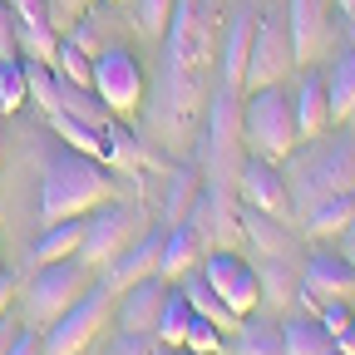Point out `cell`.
Masks as SVG:
<instances>
[{
    "label": "cell",
    "instance_id": "30bf717a",
    "mask_svg": "<svg viewBox=\"0 0 355 355\" xmlns=\"http://www.w3.org/2000/svg\"><path fill=\"white\" fill-rule=\"evenodd\" d=\"M202 277L212 282V291L227 301L237 316H247V311H257V301H261V282H257V266L252 261H242L237 252H227V247H212L207 257H202Z\"/></svg>",
    "mask_w": 355,
    "mask_h": 355
},
{
    "label": "cell",
    "instance_id": "1f68e13d",
    "mask_svg": "<svg viewBox=\"0 0 355 355\" xmlns=\"http://www.w3.org/2000/svg\"><path fill=\"white\" fill-rule=\"evenodd\" d=\"M55 69L74 84H94V60H89L69 35H60V50H55Z\"/></svg>",
    "mask_w": 355,
    "mask_h": 355
},
{
    "label": "cell",
    "instance_id": "836d02e7",
    "mask_svg": "<svg viewBox=\"0 0 355 355\" xmlns=\"http://www.w3.org/2000/svg\"><path fill=\"white\" fill-rule=\"evenodd\" d=\"M222 336H227V331H222L217 321H207V316H193L183 350H193V355H217V350H222Z\"/></svg>",
    "mask_w": 355,
    "mask_h": 355
},
{
    "label": "cell",
    "instance_id": "ab89813d",
    "mask_svg": "<svg viewBox=\"0 0 355 355\" xmlns=\"http://www.w3.org/2000/svg\"><path fill=\"white\" fill-rule=\"evenodd\" d=\"M10 10L20 15V25H40V20H50V6H44V0H10Z\"/></svg>",
    "mask_w": 355,
    "mask_h": 355
},
{
    "label": "cell",
    "instance_id": "52a82bcc",
    "mask_svg": "<svg viewBox=\"0 0 355 355\" xmlns=\"http://www.w3.org/2000/svg\"><path fill=\"white\" fill-rule=\"evenodd\" d=\"M144 64L133 50H123V44H109V50L94 55V94L104 99L109 114H139L144 104Z\"/></svg>",
    "mask_w": 355,
    "mask_h": 355
},
{
    "label": "cell",
    "instance_id": "c3c4849f",
    "mask_svg": "<svg viewBox=\"0 0 355 355\" xmlns=\"http://www.w3.org/2000/svg\"><path fill=\"white\" fill-rule=\"evenodd\" d=\"M331 355H340V350H336V345H331Z\"/></svg>",
    "mask_w": 355,
    "mask_h": 355
},
{
    "label": "cell",
    "instance_id": "e575fe53",
    "mask_svg": "<svg viewBox=\"0 0 355 355\" xmlns=\"http://www.w3.org/2000/svg\"><path fill=\"white\" fill-rule=\"evenodd\" d=\"M316 316H321V326H326L331 340H336L340 331L355 326V306H350V301H321V306H316Z\"/></svg>",
    "mask_w": 355,
    "mask_h": 355
},
{
    "label": "cell",
    "instance_id": "f907efd6",
    "mask_svg": "<svg viewBox=\"0 0 355 355\" xmlns=\"http://www.w3.org/2000/svg\"><path fill=\"white\" fill-rule=\"evenodd\" d=\"M84 6H89V0H84Z\"/></svg>",
    "mask_w": 355,
    "mask_h": 355
},
{
    "label": "cell",
    "instance_id": "d590c367",
    "mask_svg": "<svg viewBox=\"0 0 355 355\" xmlns=\"http://www.w3.org/2000/svg\"><path fill=\"white\" fill-rule=\"evenodd\" d=\"M168 15H173V0H139V25H144V35H163V30H168Z\"/></svg>",
    "mask_w": 355,
    "mask_h": 355
},
{
    "label": "cell",
    "instance_id": "ac0fdd59",
    "mask_svg": "<svg viewBox=\"0 0 355 355\" xmlns=\"http://www.w3.org/2000/svg\"><path fill=\"white\" fill-rule=\"evenodd\" d=\"M291 104H296V133H301V139H316V133L331 128V89H326L321 69H306L301 74Z\"/></svg>",
    "mask_w": 355,
    "mask_h": 355
},
{
    "label": "cell",
    "instance_id": "44dd1931",
    "mask_svg": "<svg viewBox=\"0 0 355 355\" xmlns=\"http://www.w3.org/2000/svg\"><path fill=\"white\" fill-rule=\"evenodd\" d=\"M237 222H242V232L252 237V247H257L261 257H291V232H286V222H282V217L257 212V207H247V202H242Z\"/></svg>",
    "mask_w": 355,
    "mask_h": 355
},
{
    "label": "cell",
    "instance_id": "6da1fadb",
    "mask_svg": "<svg viewBox=\"0 0 355 355\" xmlns=\"http://www.w3.org/2000/svg\"><path fill=\"white\" fill-rule=\"evenodd\" d=\"M217 60V6L212 0H173L168 15V44H163V84L153 99V123L163 139L188 133L198 119V104L207 94Z\"/></svg>",
    "mask_w": 355,
    "mask_h": 355
},
{
    "label": "cell",
    "instance_id": "5bb4252c",
    "mask_svg": "<svg viewBox=\"0 0 355 355\" xmlns=\"http://www.w3.org/2000/svg\"><path fill=\"white\" fill-rule=\"evenodd\" d=\"M242 94L237 89H227L217 79V89H212V114H207V123H212V133H207V158H212V183H227L222 178V163H227V153H232V144H237V133H242V104H237Z\"/></svg>",
    "mask_w": 355,
    "mask_h": 355
},
{
    "label": "cell",
    "instance_id": "83f0119b",
    "mask_svg": "<svg viewBox=\"0 0 355 355\" xmlns=\"http://www.w3.org/2000/svg\"><path fill=\"white\" fill-rule=\"evenodd\" d=\"M193 316H198V311H193L188 291L178 286V282H168V296H163V311H158V331H153V340H158V345H183Z\"/></svg>",
    "mask_w": 355,
    "mask_h": 355
},
{
    "label": "cell",
    "instance_id": "e0dca14e",
    "mask_svg": "<svg viewBox=\"0 0 355 355\" xmlns=\"http://www.w3.org/2000/svg\"><path fill=\"white\" fill-rule=\"evenodd\" d=\"M252 35H257V10L252 6H237L232 20H227V35H222V64H217V79L242 94V74H247V55H252Z\"/></svg>",
    "mask_w": 355,
    "mask_h": 355
},
{
    "label": "cell",
    "instance_id": "4316f807",
    "mask_svg": "<svg viewBox=\"0 0 355 355\" xmlns=\"http://www.w3.org/2000/svg\"><path fill=\"white\" fill-rule=\"evenodd\" d=\"M331 331L321 316H286L282 321V355H331Z\"/></svg>",
    "mask_w": 355,
    "mask_h": 355
},
{
    "label": "cell",
    "instance_id": "d6986e66",
    "mask_svg": "<svg viewBox=\"0 0 355 355\" xmlns=\"http://www.w3.org/2000/svg\"><path fill=\"white\" fill-rule=\"evenodd\" d=\"M193 266H202V237L193 222H173L168 237H163V261H158V277L163 282H178L188 277Z\"/></svg>",
    "mask_w": 355,
    "mask_h": 355
},
{
    "label": "cell",
    "instance_id": "d4e9b609",
    "mask_svg": "<svg viewBox=\"0 0 355 355\" xmlns=\"http://www.w3.org/2000/svg\"><path fill=\"white\" fill-rule=\"evenodd\" d=\"M79 242H84V217H60V222H50V227L40 232V242H35L30 261H35V266H44V261L79 257Z\"/></svg>",
    "mask_w": 355,
    "mask_h": 355
},
{
    "label": "cell",
    "instance_id": "74e56055",
    "mask_svg": "<svg viewBox=\"0 0 355 355\" xmlns=\"http://www.w3.org/2000/svg\"><path fill=\"white\" fill-rule=\"evenodd\" d=\"M69 40L79 44V50H84L89 60H94V55H99V25H94V20H89V15H79V20H74V35H69Z\"/></svg>",
    "mask_w": 355,
    "mask_h": 355
},
{
    "label": "cell",
    "instance_id": "f6af8a7d",
    "mask_svg": "<svg viewBox=\"0 0 355 355\" xmlns=\"http://www.w3.org/2000/svg\"><path fill=\"white\" fill-rule=\"evenodd\" d=\"M148 355H193V350H183V345H158V340H153V350H148Z\"/></svg>",
    "mask_w": 355,
    "mask_h": 355
},
{
    "label": "cell",
    "instance_id": "7c38bea8",
    "mask_svg": "<svg viewBox=\"0 0 355 355\" xmlns=\"http://www.w3.org/2000/svg\"><path fill=\"white\" fill-rule=\"evenodd\" d=\"M237 193H242V202L257 207V212H272V217H286V212H291V193H286L282 163H272V158H257V153H252V158L237 168Z\"/></svg>",
    "mask_w": 355,
    "mask_h": 355
},
{
    "label": "cell",
    "instance_id": "7bdbcfd3",
    "mask_svg": "<svg viewBox=\"0 0 355 355\" xmlns=\"http://www.w3.org/2000/svg\"><path fill=\"white\" fill-rule=\"evenodd\" d=\"M10 340H15V321H10V316H0V355L10 350Z\"/></svg>",
    "mask_w": 355,
    "mask_h": 355
},
{
    "label": "cell",
    "instance_id": "60d3db41",
    "mask_svg": "<svg viewBox=\"0 0 355 355\" xmlns=\"http://www.w3.org/2000/svg\"><path fill=\"white\" fill-rule=\"evenodd\" d=\"M44 6H50V25H55V30H64V25H74L69 15H74V10H84V0H44Z\"/></svg>",
    "mask_w": 355,
    "mask_h": 355
},
{
    "label": "cell",
    "instance_id": "cb8c5ba5",
    "mask_svg": "<svg viewBox=\"0 0 355 355\" xmlns=\"http://www.w3.org/2000/svg\"><path fill=\"white\" fill-rule=\"evenodd\" d=\"M326 89H331V119L336 123L355 119V44H340V50H336Z\"/></svg>",
    "mask_w": 355,
    "mask_h": 355
},
{
    "label": "cell",
    "instance_id": "8992f818",
    "mask_svg": "<svg viewBox=\"0 0 355 355\" xmlns=\"http://www.w3.org/2000/svg\"><path fill=\"white\" fill-rule=\"evenodd\" d=\"M109 316H114V291L99 277V282H89V291L64 311L50 331H44V355H79V350H89L99 340V331L109 326Z\"/></svg>",
    "mask_w": 355,
    "mask_h": 355
},
{
    "label": "cell",
    "instance_id": "7402d4cb",
    "mask_svg": "<svg viewBox=\"0 0 355 355\" xmlns=\"http://www.w3.org/2000/svg\"><path fill=\"white\" fill-rule=\"evenodd\" d=\"M178 286H183V291H188V301H193V311H198V316H207V321H217V326H222V331H227V336H232V331L242 326V316H237V311H232L227 301H222V296L212 291V282L202 277V266H193V272H188V277H178Z\"/></svg>",
    "mask_w": 355,
    "mask_h": 355
},
{
    "label": "cell",
    "instance_id": "2e32d148",
    "mask_svg": "<svg viewBox=\"0 0 355 355\" xmlns=\"http://www.w3.org/2000/svg\"><path fill=\"white\" fill-rule=\"evenodd\" d=\"M326 20H331V0H286V30H291L296 64H306V60L321 55Z\"/></svg>",
    "mask_w": 355,
    "mask_h": 355
},
{
    "label": "cell",
    "instance_id": "9c48e42d",
    "mask_svg": "<svg viewBox=\"0 0 355 355\" xmlns=\"http://www.w3.org/2000/svg\"><path fill=\"white\" fill-rule=\"evenodd\" d=\"M291 64H296V50H291V30H286V20H282V15H257L252 55H247V74H242V94L277 84Z\"/></svg>",
    "mask_w": 355,
    "mask_h": 355
},
{
    "label": "cell",
    "instance_id": "5b68a950",
    "mask_svg": "<svg viewBox=\"0 0 355 355\" xmlns=\"http://www.w3.org/2000/svg\"><path fill=\"white\" fill-rule=\"evenodd\" d=\"M89 272H94V266L79 261V257L35 266V277H30V286H25V321H30L35 331H40V326H55L64 311L89 291Z\"/></svg>",
    "mask_w": 355,
    "mask_h": 355
},
{
    "label": "cell",
    "instance_id": "4dcf8cb0",
    "mask_svg": "<svg viewBox=\"0 0 355 355\" xmlns=\"http://www.w3.org/2000/svg\"><path fill=\"white\" fill-rule=\"evenodd\" d=\"M30 99V84H25V60H0V109L15 114Z\"/></svg>",
    "mask_w": 355,
    "mask_h": 355
},
{
    "label": "cell",
    "instance_id": "ba28073f",
    "mask_svg": "<svg viewBox=\"0 0 355 355\" xmlns=\"http://www.w3.org/2000/svg\"><path fill=\"white\" fill-rule=\"evenodd\" d=\"M139 212L128 202H99L94 212L84 217V242H79V261L89 266H109L133 237H139Z\"/></svg>",
    "mask_w": 355,
    "mask_h": 355
},
{
    "label": "cell",
    "instance_id": "bcb514c9",
    "mask_svg": "<svg viewBox=\"0 0 355 355\" xmlns=\"http://www.w3.org/2000/svg\"><path fill=\"white\" fill-rule=\"evenodd\" d=\"M345 261L355 266V232H345Z\"/></svg>",
    "mask_w": 355,
    "mask_h": 355
},
{
    "label": "cell",
    "instance_id": "603a6c76",
    "mask_svg": "<svg viewBox=\"0 0 355 355\" xmlns=\"http://www.w3.org/2000/svg\"><path fill=\"white\" fill-rule=\"evenodd\" d=\"M257 282H261V301H272V306L301 301V272H296L291 257H261L257 261Z\"/></svg>",
    "mask_w": 355,
    "mask_h": 355
},
{
    "label": "cell",
    "instance_id": "7a4b0ae2",
    "mask_svg": "<svg viewBox=\"0 0 355 355\" xmlns=\"http://www.w3.org/2000/svg\"><path fill=\"white\" fill-rule=\"evenodd\" d=\"M282 178L291 207L306 217L321 198L331 193H355V133H316V139H301L286 158H282Z\"/></svg>",
    "mask_w": 355,
    "mask_h": 355
},
{
    "label": "cell",
    "instance_id": "7dc6e473",
    "mask_svg": "<svg viewBox=\"0 0 355 355\" xmlns=\"http://www.w3.org/2000/svg\"><path fill=\"white\" fill-rule=\"evenodd\" d=\"M350 44H355V10H350Z\"/></svg>",
    "mask_w": 355,
    "mask_h": 355
},
{
    "label": "cell",
    "instance_id": "d6a6232c",
    "mask_svg": "<svg viewBox=\"0 0 355 355\" xmlns=\"http://www.w3.org/2000/svg\"><path fill=\"white\" fill-rule=\"evenodd\" d=\"M193 168H178L173 173V183H168V202H163V227H173V222H183L188 217V202H193Z\"/></svg>",
    "mask_w": 355,
    "mask_h": 355
},
{
    "label": "cell",
    "instance_id": "484cf974",
    "mask_svg": "<svg viewBox=\"0 0 355 355\" xmlns=\"http://www.w3.org/2000/svg\"><path fill=\"white\" fill-rule=\"evenodd\" d=\"M355 222V193H331L306 212V232L311 237H345Z\"/></svg>",
    "mask_w": 355,
    "mask_h": 355
},
{
    "label": "cell",
    "instance_id": "681fc988",
    "mask_svg": "<svg viewBox=\"0 0 355 355\" xmlns=\"http://www.w3.org/2000/svg\"><path fill=\"white\" fill-rule=\"evenodd\" d=\"M350 232H355V222H350Z\"/></svg>",
    "mask_w": 355,
    "mask_h": 355
},
{
    "label": "cell",
    "instance_id": "ffe728a7",
    "mask_svg": "<svg viewBox=\"0 0 355 355\" xmlns=\"http://www.w3.org/2000/svg\"><path fill=\"white\" fill-rule=\"evenodd\" d=\"M50 128L60 133V144H69V148H79V153H89V158H99V163L119 158L109 128H94V123H84V119H69V114H60V109L50 114Z\"/></svg>",
    "mask_w": 355,
    "mask_h": 355
},
{
    "label": "cell",
    "instance_id": "4fadbf2b",
    "mask_svg": "<svg viewBox=\"0 0 355 355\" xmlns=\"http://www.w3.org/2000/svg\"><path fill=\"white\" fill-rule=\"evenodd\" d=\"M163 237H168V227H148V232H139V242H128L109 266H104V286L119 296V291H128L133 282H144V277H158V261H163Z\"/></svg>",
    "mask_w": 355,
    "mask_h": 355
},
{
    "label": "cell",
    "instance_id": "f1b7e54d",
    "mask_svg": "<svg viewBox=\"0 0 355 355\" xmlns=\"http://www.w3.org/2000/svg\"><path fill=\"white\" fill-rule=\"evenodd\" d=\"M232 355H282V326L266 321V316L242 321L232 331Z\"/></svg>",
    "mask_w": 355,
    "mask_h": 355
},
{
    "label": "cell",
    "instance_id": "8fae6325",
    "mask_svg": "<svg viewBox=\"0 0 355 355\" xmlns=\"http://www.w3.org/2000/svg\"><path fill=\"white\" fill-rule=\"evenodd\" d=\"M301 301L316 311L321 301H355V266L345 252H311L301 261Z\"/></svg>",
    "mask_w": 355,
    "mask_h": 355
},
{
    "label": "cell",
    "instance_id": "9a60e30c",
    "mask_svg": "<svg viewBox=\"0 0 355 355\" xmlns=\"http://www.w3.org/2000/svg\"><path fill=\"white\" fill-rule=\"evenodd\" d=\"M163 296H168V282L163 277H144L133 282L128 291L114 296V316H119V331H133V336H153L158 331V311H163Z\"/></svg>",
    "mask_w": 355,
    "mask_h": 355
},
{
    "label": "cell",
    "instance_id": "3957f363",
    "mask_svg": "<svg viewBox=\"0 0 355 355\" xmlns=\"http://www.w3.org/2000/svg\"><path fill=\"white\" fill-rule=\"evenodd\" d=\"M114 178L104 173L99 158H89L79 148H55L44 153V173H40V222L50 227L60 217H84L99 202H109Z\"/></svg>",
    "mask_w": 355,
    "mask_h": 355
},
{
    "label": "cell",
    "instance_id": "277c9868",
    "mask_svg": "<svg viewBox=\"0 0 355 355\" xmlns=\"http://www.w3.org/2000/svg\"><path fill=\"white\" fill-rule=\"evenodd\" d=\"M242 139L257 158H272L282 163L296 144H301V133H296V104L282 94L277 84H266V89H252L247 104H242Z\"/></svg>",
    "mask_w": 355,
    "mask_h": 355
},
{
    "label": "cell",
    "instance_id": "8d00e7d4",
    "mask_svg": "<svg viewBox=\"0 0 355 355\" xmlns=\"http://www.w3.org/2000/svg\"><path fill=\"white\" fill-rule=\"evenodd\" d=\"M20 44V15L10 10V0H0V60H15Z\"/></svg>",
    "mask_w": 355,
    "mask_h": 355
},
{
    "label": "cell",
    "instance_id": "f546056e",
    "mask_svg": "<svg viewBox=\"0 0 355 355\" xmlns=\"http://www.w3.org/2000/svg\"><path fill=\"white\" fill-rule=\"evenodd\" d=\"M20 44H25V55L40 60V64H55V50H60V30L50 20H40V25H20Z\"/></svg>",
    "mask_w": 355,
    "mask_h": 355
},
{
    "label": "cell",
    "instance_id": "f35d334b",
    "mask_svg": "<svg viewBox=\"0 0 355 355\" xmlns=\"http://www.w3.org/2000/svg\"><path fill=\"white\" fill-rule=\"evenodd\" d=\"M6 355H44V336L35 331V326H20L15 331V340H10V350Z\"/></svg>",
    "mask_w": 355,
    "mask_h": 355
},
{
    "label": "cell",
    "instance_id": "ee69618b",
    "mask_svg": "<svg viewBox=\"0 0 355 355\" xmlns=\"http://www.w3.org/2000/svg\"><path fill=\"white\" fill-rule=\"evenodd\" d=\"M336 350H340V355H355V326H350V331H340V336H336Z\"/></svg>",
    "mask_w": 355,
    "mask_h": 355
},
{
    "label": "cell",
    "instance_id": "b9f144b4",
    "mask_svg": "<svg viewBox=\"0 0 355 355\" xmlns=\"http://www.w3.org/2000/svg\"><path fill=\"white\" fill-rule=\"evenodd\" d=\"M10 296H15V277H10V272H0V316L10 311Z\"/></svg>",
    "mask_w": 355,
    "mask_h": 355
}]
</instances>
